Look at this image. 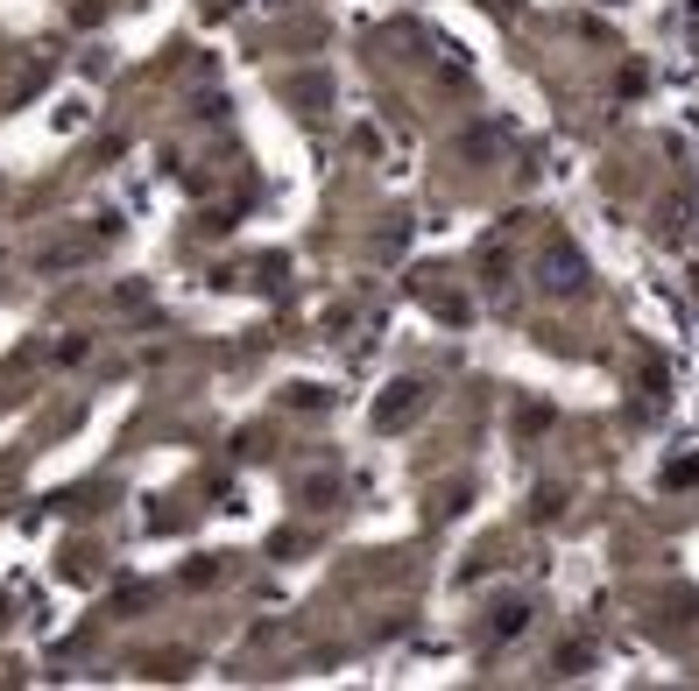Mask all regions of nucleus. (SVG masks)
Wrapping results in <instances>:
<instances>
[{"mask_svg":"<svg viewBox=\"0 0 699 691\" xmlns=\"http://www.w3.org/2000/svg\"><path fill=\"white\" fill-rule=\"evenodd\" d=\"M579 276H587V268H579V262H573V254H565V247H552V254H544V290H552V296L579 290Z\"/></svg>","mask_w":699,"mask_h":691,"instance_id":"nucleus-1","label":"nucleus"}]
</instances>
